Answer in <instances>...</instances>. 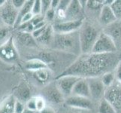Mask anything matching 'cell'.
<instances>
[{
    "label": "cell",
    "instance_id": "cell-30",
    "mask_svg": "<svg viewBox=\"0 0 121 113\" xmlns=\"http://www.w3.org/2000/svg\"><path fill=\"white\" fill-rule=\"evenodd\" d=\"M56 16V10L53 9V8H50V9L46 12L45 14L44 15V20L45 21H53V20L55 19Z\"/></svg>",
    "mask_w": 121,
    "mask_h": 113
},
{
    "label": "cell",
    "instance_id": "cell-38",
    "mask_svg": "<svg viewBox=\"0 0 121 113\" xmlns=\"http://www.w3.org/2000/svg\"><path fill=\"white\" fill-rule=\"evenodd\" d=\"M71 110L67 112V113H88L90 111H86V110H81V109H77V108H71Z\"/></svg>",
    "mask_w": 121,
    "mask_h": 113
},
{
    "label": "cell",
    "instance_id": "cell-20",
    "mask_svg": "<svg viewBox=\"0 0 121 113\" xmlns=\"http://www.w3.org/2000/svg\"><path fill=\"white\" fill-rule=\"evenodd\" d=\"M54 33L55 32L53 31L52 25H48V27L44 32L39 38L35 39L37 43L42 45H51L53 39Z\"/></svg>",
    "mask_w": 121,
    "mask_h": 113
},
{
    "label": "cell",
    "instance_id": "cell-26",
    "mask_svg": "<svg viewBox=\"0 0 121 113\" xmlns=\"http://www.w3.org/2000/svg\"><path fill=\"white\" fill-rule=\"evenodd\" d=\"M110 7L117 19H121V0H114Z\"/></svg>",
    "mask_w": 121,
    "mask_h": 113
},
{
    "label": "cell",
    "instance_id": "cell-1",
    "mask_svg": "<svg viewBox=\"0 0 121 113\" xmlns=\"http://www.w3.org/2000/svg\"><path fill=\"white\" fill-rule=\"evenodd\" d=\"M120 60L115 53L82 54L56 78L65 75H74L81 78L101 77L108 72H112Z\"/></svg>",
    "mask_w": 121,
    "mask_h": 113
},
{
    "label": "cell",
    "instance_id": "cell-15",
    "mask_svg": "<svg viewBox=\"0 0 121 113\" xmlns=\"http://www.w3.org/2000/svg\"><path fill=\"white\" fill-rule=\"evenodd\" d=\"M117 20L115 17L113 11L109 5H103L99 13V22L101 24L108 26L115 23Z\"/></svg>",
    "mask_w": 121,
    "mask_h": 113
},
{
    "label": "cell",
    "instance_id": "cell-6",
    "mask_svg": "<svg viewBox=\"0 0 121 113\" xmlns=\"http://www.w3.org/2000/svg\"><path fill=\"white\" fill-rule=\"evenodd\" d=\"M0 59L9 63L17 60L18 52L15 47L13 36H11L7 41L0 45Z\"/></svg>",
    "mask_w": 121,
    "mask_h": 113
},
{
    "label": "cell",
    "instance_id": "cell-31",
    "mask_svg": "<svg viewBox=\"0 0 121 113\" xmlns=\"http://www.w3.org/2000/svg\"><path fill=\"white\" fill-rule=\"evenodd\" d=\"M50 8H51V0H42L41 1V15L44 16Z\"/></svg>",
    "mask_w": 121,
    "mask_h": 113
},
{
    "label": "cell",
    "instance_id": "cell-10",
    "mask_svg": "<svg viewBox=\"0 0 121 113\" xmlns=\"http://www.w3.org/2000/svg\"><path fill=\"white\" fill-rule=\"evenodd\" d=\"M83 24V20H74V21H59L56 22L52 27L55 33H60V34H68V33H72L74 32H78Z\"/></svg>",
    "mask_w": 121,
    "mask_h": 113
},
{
    "label": "cell",
    "instance_id": "cell-28",
    "mask_svg": "<svg viewBox=\"0 0 121 113\" xmlns=\"http://www.w3.org/2000/svg\"><path fill=\"white\" fill-rule=\"evenodd\" d=\"M46 99L42 96H39L36 97V111L40 112L42 111L44 108L47 107V103H46Z\"/></svg>",
    "mask_w": 121,
    "mask_h": 113
},
{
    "label": "cell",
    "instance_id": "cell-42",
    "mask_svg": "<svg viewBox=\"0 0 121 113\" xmlns=\"http://www.w3.org/2000/svg\"><path fill=\"white\" fill-rule=\"evenodd\" d=\"M36 112H34V111H32V110H30V109H28L27 108H26L24 109V111L22 112V113H35Z\"/></svg>",
    "mask_w": 121,
    "mask_h": 113
},
{
    "label": "cell",
    "instance_id": "cell-11",
    "mask_svg": "<svg viewBox=\"0 0 121 113\" xmlns=\"http://www.w3.org/2000/svg\"><path fill=\"white\" fill-rule=\"evenodd\" d=\"M65 103L69 107L81 110L91 111L93 108V103L90 98L79 97V96H70L65 99Z\"/></svg>",
    "mask_w": 121,
    "mask_h": 113
},
{
    "label": "cell",
    "instance_id": "cell-5",
    "mask_svg": "<svg viewBox=\"0 0 121 113\" xmlns=\"http://www.w3.org/2000/svg\"><path fill=\"white\" fill-rule=\"evenodd\" d=\"M104 98L110 103L117 113H121V83L116 80L111 86L107 87Z\"/></svg>",
    "mask_w": 121,
    "mask_h": 113
},
{
    "label": "cell",
    "instance_id": "cell-36",
    "mask_svg": "<svg viewBox=\"0 0 121 113\" xmlns=\"http://www.w3.org/2000/svg\"><path fill=\"white\" fill-rule=\"evenodd\" d=\"M26 2V0H11L12 5H13L14 7L17 8L18 11L23 8V6L25 5Z\"/></svg>",
    "mask_w": 121,
    "mask_h": 113
},
{
    "label": "cell",
    "instance_id": "cell-2",
    "mask_svg": "<svg viewBox=\"0 0 121 113\" xmlns=\"http://www.w3.org/2000/svg\"><path fill=\"white\" fill-rule=\"evenodd\" d=\"M51 46L56 51L78 54L81 52L79 40V32L78 31L68 34L54 33Z\"/></svg>",
    "mask_w": 121,
    "mask_h": 113
},
{
    "label": "cell",
    "instance_id": "cell-25",
    "mask_svg": "<svg viewBox=\"0 0 121 113\" xmlns=\"http://www.w3.org/2000/svg\"><path fill=\"white\" fill-rule=\"evenodd\" d=\"M11 29L5 25H0V43L3 44L11 36Z\"/></svg>",
    "mask_w": 121,
    "mask_h": 113
},
{
    "label": "cell",
    "instance_id": "cell-14",
    "mask_svg": "<svg viewBox=\"0 0 121 113\" xmlns=\"http://www.w3.org/2000/svg\"><path fill=\"white\" fill-rule=\"evenodd\" d=\"M83 9L81 7L79 1L73 0L71 1L69 5L66 10V17L65 20L67 21H74V20H83L82 18V12Z\"/></svg>",
    "mask_w": 121,
    "mask_h": 113
},
{
    "label": "cell",
    "instance_id": "cell-33",
    "mask_svg": "<svg viewBox=\"0 0 121 113\" xmlns=\"http://www.w3.org/2000/svg\"><path fill=\"white\" fill-rule=\"evenodd\" d=\"M114 75L116 80L121 83V58L114 69Z\"/></svg>",
    "mask_w": 121,
    "mask_h": 113
},
{
    "label": "cell",
    "instance_id": "cell-22",
    "mask_svg": "<svg viewBox=\"0 0 121 113\" xmlns=\"http://www.w3.org/2000/svg\"><path fill=\"white\" fill-rule=\"evenodd\" d=\"M34 1H31V0H28V1L26 2L25 5L23 6V8L19 10V13H18V16H17V21L15 23V25L14 28V29H17L18 27L20 25V23H21V20L23 19V17L27 14L28 13L32 11V5Z\"/></svg>",
    "mask_w": 121,
    "mask_h": 113
},
{
    "label": "cell",
    "instance_id": "cell-32",
    "mask_svg": "<svg viewBox=\"0 0 121 113\" xmlns=\"http://www.w3.org/2000/svg\"><path fill=\"white\" fill-rule=\"evenodd\" d=\"M26 108L28 109L37 112L36 111V97H31L28 101L26 103Z\"/></svg>",
    "mask_w": 121,
    "mask_h": 113
},
{
    "label": "cell",
    "instance_id": "cell-29",
    "mask_svg": "<svg viewBox=\"0 0 121 113\" xmlns=\"http://www.w3.org/2000/svg\"><path fill=\"white\" fill-rule=\"evenodd\" d=\"M32 13L34 16L41 15V0H35L32 8Z\"/></svg>",
    "mask_w": 121,
    "mask_h": 113
},
{
    "label": "cell",
    "instance_id": "cell-34",
    "mask_svg": "<svg viewBox=\"0 0 121 113\" xmlns=\"http://www.w3.org/2000/svg\"><path fill=\"white\" fill-rule=\"evenodd\" d=\"M25 108H26V107H25L23 103L16 99L15 106H14V113H22Z\"/></svg>",
    "mask_w": 121,
    "mask_h": 113
},
{
    "label": "cell",
    "instance_id": "cell-27",
    "mask_svg": "<svg viewBox=\"0 0 121 113\" xmlns=\"http://www.w3.org/2000/svg\"><path fill=\"white\" fill-rule=\"evenodd\" d=\"M104 5V0L99 1V0H88L86 3V8L89 9L97 11L98 9H102Z\"/></svg>",
    "mask_w": 121,
    "mask_h": 113
},
{
    "label": "cell",
    "instance_id": "cell-12",
    "mask_svg": "<svg viewBox=\"0 0 121 113\" xmlns=\"http://www.w3.org/2000/svg\"><path fill=\"white\" fill-rule=\"evenodd\" d=\"M88 81L91 99L100 101L104 98L106 87L103 85L101 77H94L86 78Z\"/></svg>",
    "mask_w": 121,
    "mask_h": 113
},
{
    "label": "cell",
    "instance_id": "cell-16",
    "mask_svg": "<svg viewBox=\"0 0 121 113\" xmlns=\"http://www.w3.org/2000/svg\"><path fill=\"white\" fill-rule=\"evenodd\" d=\"M72 95L90 98V87L86 78H80V80L74 85Z\"/></svg>",
    "mask_w": 121,
    "mask_h": 113
},
{
    "label": "cell",
    "instance_id": "cell-17",
    "mask_svg": "<svg viewBox=\"0 0 121 113\" xmlns=\"http://www.w3.org/2000/svg\"><path fill=\"white\" fill-rule=\"evenodd\" d=\"M12 95L18 101L26 103L31 98V90L26 83L21 82L18 85V87H17L15 88L14 94Z\"/></svg>",
    "mask_w": 121,
    "mask_h": 113
},
{
    "label": "cell",
    "instance_id": "cell-43",
    "mask_svg": "<svg viewBox=\"0 0 121 113\" xmlns=\"http://www.w3.org/2000/svg\"><path fill=\"white\" fill-rule=\"evenodd\" d=\"M7 0H0V8L5 5V3L6 2Z\"/></svg>",
    "mask_w": 121,
    "mask_h": 113
},
{
    "label": "cell",
    "instance_id": "cell-3",
    "mask_svg": "<svg viewBox=\"0 0 121 113\" xmlns=\"http://www.w3.org/2000/svg\"><path fill=\"white\" fill-rule=\"evenodd\" d=\"M99 33L100 32L92 25L89 23L83 24L79 30V40L82 54L92 53V50Z\"/></svg>",
    "mask_w": 121,
    "mask_h": 113
},
{
    "label": "cell",
    "instance_id": "cell-13",
    "mask_svg": "<svg viewBox=\"0 0 121 113\" xmlns=\"http://www.w3.org/2000/svg\"><path fill=\"white\" fill-rule=\"evenodd\" d=\"M14 37V40L17 41L20 46L28 48H37L38 43L32 36L31 33H27L23 31H19L16 32V34Z\"/></svg>",
    "mask_w": 121,
    "mask_h": 113
},
{
    "label": "cell",
    "instance_id": "cell-23",
    "mask_svg": "<svg viewBox=\"0 0 121 113\" xmlns=\"http://www.w3.org/2000/svg\"><path fill=\"white\" fill-rule=\"evenodd\" d=\"M98 113H117L114 107L110 103L103 98L99 101L98 106Z\"/></svg>",
    "mask_w": 121,
    "mask_h": 113
},
{
    "label": "cell",
    "instance_id": "cell-19",
    "mask_svg": "<svg viewBox=\"0 0 121 113\" xmlns=\"http://www.w3.org/2000/svg\"><path fill=\"white\" fill-rule=\"evenodd\" d=\"M16 99L13 95H9L0 103V113H14Z\"/></svg>",
    "mask_w": 121,
    "mask_h": 113
},
{
    "label": "cell",
    "instance_id": "cell-18",
    "mask_svg": "<svg viewBox=\"0 0 121 113\" xmlns=\"http://www.w3.org/2000/svg\"><path fill=\"white\" fill-rule=\"evenodd\" d=\"M24 66L27 70L31 71L32 72H36V71L42 69L48 68V66L44 61L38 59V58H32L30 60H28L25 62Z\"/></svg>",
    "mask_w": 121,
    "mask_h": 113
},
{
    "label": "cell",
    "instance_id": "cell-7",
    "mask_svg": "<svg viewBox=\"0 0 121 113\" xmlns=\"http://www.w3.org/2000/svg\"><path fill=\"white\" fill-rule=\"evenodd\" d=\"M18 13L19 11L14 7L11 1H6L5 5L0 8V19L5 26L14 27Z\"/></svg>",
    "mask_w": 121,
    "mask_h": 113
},
{
    "label": "cell",
    "instance_id": "cell-37",
    "mask_svg": "<svg viewBox=\"0 0 121 113\" xmlns=\"http://www.w3.org/2000/svg\"><path fill=\"white\" fill-rule=\"evenodd\" d=\"M33 18H34V15L32 14V12H30V13H28L27 14H26L23 17V19L21 20V23H20V24L25 23H28V22L31 21Z\"/></svg>",
    "mask_w": 121,
    "mask_h": 113
},
{
    "label": "cell",
    "instance_id": "cell-35",
    "mask_svg": "<svg viewBox=\"0 0 121 113\" xmlns=\"http://www.w3.org/2000/svg\"><path fill=\"white\" fill-rule=\"evenodd\" d=\"M48 25H47V26L44 27H42V28H40V29H38V30H34V31L32 32V35L33 37H34V39H37L38 38H39L41 35L43 34V33L44 32V31L46 30V29H47V27H48Z\"/></svg>",
    "mask_w": 121,
    "mask_h": 113
},
{
    "label": "cell",
    "instance_id": "cell-45",
    "mask_svg": "<svg viewBox=\"0 0 121 113\" xmlns=\"http://www.w3.org/2000/svg\"><path fill=\"white\" fill-rule=\"evenodd\" d=\"M0 20H1V19H0Z\"/></svg>",
    "mask_w": 121,
    "mask_h": 113
},
{
    "label": "cell",
    "instance_id": "cell-8",
    "mask_svg": "<svg viewBox=\"0 0 121 113\" xmlns=\"http://www.w3.org/2000/svg\"><path fill=\"white\" fill-rule=\"evenodd\" d=\"M80 78H81L74 76V75H65V76L58 77L56 78V85L64 95L65 99L72 96L74 87L80 80Z\"/></svg>",
    "mask_w": 121,
    "mask_h": 113
},
{
    "label": "cell",
    "instance_id": "cell-40",
    "mask_svg": "<svg viewBox=\"0 0 121 113\" xmlns=\"http://www.w3.org/2000/svg\"><path fill=\"white\" fill-rule=\"evenodd\" d=\"M39 113H56V112L53 108L47 106L45 108H44L42 111H41Z\"/></svg>",
    "mask_w": 121,
    "mask_h": 113
},
{
    "label": "cell",
    "instance_id": "cell-24",
    "mask_svg": "<svg viewBox=\"0 0 121 113\" xmlns=\"http://www.w3.org/2000/svg\"><path fill=\"white\" fill-rule=\"evenodd\" d=\"M101 79H102L103 85H105L106 88L107 87H109L110 86L113 85L114 81H116L114 72H108L104 74L103 75H102Z\"/></svg>",
    "mask_w": 121,
    "mask_h": 113
},
{
    "label": "cell",
    "instance_id": "cell-41",
    "mask_svg": "<svg viewBox=\"0 0 121 113\" xmlns=\"http://www.w3.org/2000/svg\"><path fill=\"white\" fill-rule=\"evenodd\" d=\"M86 3H87V1H86V0H80V1H79V4H80V5L82 8L83 10H84V8L86 7Z\"/></svg>",
    "mask_w": 121,
    "mask_h": 113
},
{
    "label": "cell",
    "instance_id": "cell-39",
    "mask_svg": "<svg viewBox=\"0 0 121 113\" xmlns=\"http://www.w3.org/2000/svg\"><path fill=\"white\" fill-rule=\"evenodd\" d=\"M60 2V0H52L51 1V8L54 10H56L57 8L59 7Z\"/></svg>",
    "mask_w": 121,
    "mask_h": 113
},
{
    "label": "cell",
    "instance_id": "cell-4",
    "mask_svg": "<svg viewBox=\"0 0 121 113\" xmlns=\"http://www.w3.org/2000/svg\"><path fill=\"white\" fill-rule=\"evenodd\" d=\"M117 48L115 41L109 34L105 32H101L92 50L93 54H105L116 53Z\"/></svg>",
    "mask_w": 121,
    "mask_h": 113
},
{
    "label": "cell",
    "instance_id": "cell-9",
    "mask_svg": "<svg viewBox=\"0 0 121 113\" xmlns=\"http://www.w3.org/2000/svg\"><path fill=\"white\" fill-rule=\"evenodd\" d=\"M42 97L46 101L53 104H61L65 103V97L57 87L56 83H51L44 87Z\"/></svg>",
    "mask_w": 121,
    "mask_h": 113
},
{
    "label": "cell",
    "instance_id": "cell-21",
    "mask_svg": "<svg viewBox=\"0 0 121 113\" xmlns=\"http://www.w3.org/2000/svg\"><path fill=\"white\" fill-rule=\"evenodd\" d=\"M33 77L35 78V80L40 84H45L50 81L51 79V71L49 70L48 68L47 69H42L36 71V72H33Z\"/></svg>",
    "mask_w": 121,
    "mask_h": 113
},
{
    "label": "cell",
    "instance_id": "cell-44",
    "mask_svg": "<svg viewBox=\"0 0 121 113\" xmlns=\"http://www.w3.org/2000/svg\"><path fill=\"white\" fill-rule=\"evenodd\" d=\"M35 113H39V112H36Z\"/></svg>",
    "mask_w": 121,
    "mask_h": 113
}]
</instances>
